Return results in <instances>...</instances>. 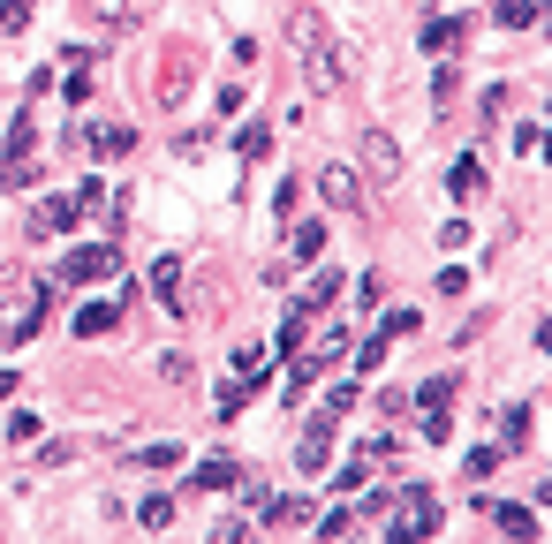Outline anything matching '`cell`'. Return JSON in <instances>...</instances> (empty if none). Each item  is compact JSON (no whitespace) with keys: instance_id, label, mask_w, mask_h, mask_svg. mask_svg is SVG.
Masks as SVG:
<instances>
[{"instance_id":"cell-6","label":"cell","mask_w":552,"mask_h":544,"mask_svg":"<svg viewBox=\"0 0 552 544\" xmlns=\"http://www.w3.org/2000/svg\"><path fill=\"white\" fill-rule=\"evenodd\" d=\"M318 189H326V204H333V212H363V204H371V197H363V182L341 167V159H333V167L318 174Z\"/></svg>"},{"instance_id":"cell-9","label":"cell","mask_w":552,"mask_h":544,"mask_svg":"<svg viewBox=\"0 0 552 544\" xmlns=\"http://www.w3.org/2000/svg\"><path fill=\"white\" fill-rule=\"evenodd\" d=\"M129 0H84V23H106V31H129Z\"/></svg>"},{"instance_id":"cell-10","label":"cell","mask_w":552,"mask_h":544,"mask_svg":"<svg viewBox=\"0 0 552 544\" xmlns=\"http://www.w3.org/2000/svg\"><path fill=\"white\" fill-rule=\"evenodd\" d=\"M114 325H121V310H114V303H91L84 318H76V333H84V340H106Z\"/></svg>"},{"instance_id":"cell-4","label":"cell","mask_w":552,"mask_h":544,"mask_svg":"<svg viewBox=\"0 0 552 544\" xmlns=\"http://www.w3.org/2000/svg\"><path fill=\"white\" fill-rule=\"evenodd\" d=\"M190 76H197V53L174 46L167 61H159V106H182V99H190Z\"/></svg>"},{"instance_id":"cell-17","label":"cell","mask_w":552,"mask_h":544,"mask_svg":"<svg viewBox=\"0 0 552 544\" xmlns=\"http://www.w3.org/2000/svg\"><path fill=\"white\" fill-rule=\"evenodd\" d=\"M454 197H484V167H477V159H462V167H454Z\"/></svg>"},{"instance_id":"cell-21","label":"cell","mask_w":552,"mask_h":544,"mask_svg":"<svg viewBox=\"0 0 552 544\" xmlns=\"http://www.w3.org/2000/svg\"><path fill=\"white\" fill-rule=\"evenodd\" d=\"M318 250H326V227L303 220V227H295V257H318Z\"/></svg>"},{"instance_id":"cell-5","label":"cell","mask_w":552,"mask_h":544,"mask_svg":"<svg viewBox=\"0 0 552 544\" xmlns=\"http://www.w3.org/2000/svg\"><path fill=\"white\" fill-rule=\"evenodd\" d=\"M447 401H454V378H424V386H416V408H424V439H447Z\"/></svg>"},{"instance_id":"cell-14","label":"cell","mask_w":552,"mask_h":544,"mask_svg":"<svg viewBox=\"0 0 552 544\" xmlns=\"http://www.w3.org/2000/svg\"><path fill=\"white\" fill-rule=\"evenodd\" d=\"M129 461H144V469H174V461H182V446H174V439H152V446H137Z\"/></svg>"},{"instance_id":"cell-11","label":"cell","mask_w":552,"mask_h":544,"mask_svg":"<svg viewBox=\"0 0 552 544\" xmlns=\"http://www.w3.org/2000/svg\"><path fill=\"white\" fill-rule=\"evenodd\" d=\"M484 514H500L507 537H537V514H530V507H507V499H500V507H484Z\"/></svg>"},{"instance_id":"cell-8","label":"cell","mask_w":552,"mask_h":544,"mask_svg":"<svg viewBox=\"0 0 552 544\" xmlns=\"http://www.w3.org/2000/svg\"><path fill=\"white\" fill-rule=\"evenodd\" d=\"M76 212H84L76 197H46V204L31 212V235H38V242H46V235H69V227H76Z\"/></svg>"},{"instance_id":"cell-22","label":"cell","mask_w":552,"mask_h":544,"mask_svg":"<svg viewBox=\"0 0 552 544\" xmlns=\"http://www.w3.org/2000/svg\"><path fill=\"white\" fill-rule=\"evenodd\" d=\"M500 431H507V446H522V439H530V408H507ZM507 446H500V454H507Z\"/></svg>"},{"instance_id":"cell-23","label":"cell","mask_w":552,"mask_h":544,"mask_svg":"<svg viewBox=\"0 0 552 544\" xmlns=\"http://www.w3.org/2000/svg\"><path fill=\"white\" fill-rule=\"evenodd\" d=\"M333 288H341V280H333V272H318L311 288H303V310H318V303H333Z\"/></svg>"},{"instance_id":"cell-26","label":"cell","mask_w":552,"mask_h":544,"mask_svg":"<svg viewBox=\"0 0 552 544\" xmlns=\"http://www.w3.org/2000/svg\"><path fill=\"white\" fill-rule=\"evenodd\" d=\"M159 378L167 386H190V356H159Z\"/></svg>"},{"instance_id":"cell-3","label":"cell","mask_w":552,"mask_h":544,"mask_svg":"<svg viewBox=\"0 0 552 544\" xmlns=\"http://www.w3.org/2000/svg\"><path fill=\"white\" fill-rule=\"evenodd\" d=\"M356 152H363V167H371L379 189H401V152H394V136H386V129H363Z\"/></svg>"},{"instance_id":"cell-25","label":"cell","mask_w":552,"mask_h":544,"mask_svg":"<svg viewBox=\"0 0 552 544\" xmlns=\"http://www.w3.org/2000/svg\"><path fill=\"white\" fill-rule=\"evenodd\" d=\"M31 23V0H0V31H23Z\"/></svg>"},{"instance_id":"cell-20","label":"cell","mask_w":552,"mask_h":544,"mask_svg":"<svg viewBox=\"0 0 552 544\" xmlns=\"http://www.w3.org/2000/svg\"><path fill=\"white\" fill-rule=\"evenodd\" d=\"M227 484H235V469H227V461H205V469H197V492H227Z\"/></svg>"},{"instance_id":"cell-16","label":"cell","mask_w":552,"mask_h":544,"mask_svg":"<svg viewBox=\"0 0 552 544\" xmlns=\"http://www.w3.org/2000/svg\"><path fill=\"white\" fill-rule=\"evenodd\" d=\"M152 288H159V303L182 295V265H174V257H159V265H152Z\"/></svg>"},{"instance_id":"cell-7","label":"cell","mask_w":552,"mask_h":544,"mask_svg":"<svg viewBox=\"0 0 552 544\" xmlns=\"http://www.w3.org/2000/svg\"><path fill=\"white\" fill-rule=\"evenodd\" d=\"M106 272H114V250H69V265H61V280H69V288H99Z\"/></svg>"},{"instance_id":"cell-19","label":"cell","mask_w":552,"mask_h":544,"mask_svg":"<svg viewBox=\"0 0 552 544\" xmlns=\"http://www.w3.org/2000/svg\"><path fill=\"white\" fill-rule=\"evenodd\" d=\"M303 514H311L303 499H273V507H265V522H280V529H303Z\"/></svg>"},{"instance_id":"cell-24","label":"cell","mask_w":552,"mask_h":544,"mask_svg":"<svg viewBox=\"0 0 552 544\" xmlns=\"http://www.w3.org/2000/svg\"><path fill=\"white\" fill-rule=\"evenodd\" d=\"M379 333H386V340H401V333H416V310H386V318H379Z\"/></svg>"},{"instance_id":"cell-27","label":"cell","mask_w":552,"mask_h":544,"mask_svg":"<svg viewBox=\"0 0 552 544\" xmlns=\"http://www.w3.org/2000/svg\"><path fill=\"white\" fill-rule=\"evenodd\" d=\"M537 348H545V356H552V318H545V333H537Z\"/></svg>"},{"instance_id":"cell-15","label":"cell","mask_w":552,"mask_h":544,"mask_svg":"<svg viewBox=\"0 0 552 544\" xmlns=\"http://www.w3.org/2000/svg\"><path fill=\"white\" fill-rule=\"evenodd\" d=\"M537 16H545V8H537V0H500V23H507V31H530Z\"/></svg>"},{"instance_id":"cell-12","label":"cell","mask_w":552,"mask_h":544,"mask_svg":"<svg viewBox=\"0 0 552 544\" xmlns=\"http://www.w3.org/2000/svg\"><path fill=\"white\" fill-rule=\"evenodd\" d=\"M129 152V129H121V121H106L99 136H91V159H121Z\"/></svg>"},{"instance_id":"cell-13","label":"cell","mask_w":552,"mask_h":544,"mask_svg":"<svg viewBox=\"0 0 552 544\" xmlns=\"http://www.w3.org/2000/svg\"><path fill=\"white\" fill-rule=\"evenodd\" d=\"M454 46H462V23H454V16H439L432 31H424V53H454Z\"/></svg>"},{"instance_id":"cell-1","label":"cell","mask_w":552,"mask_h":544,"mask_svg":"<svg viewBox=\"0 0 552 544\" xmlns=\"http://www.w3.org/2000/svg\"><path fill=\"white\" fill-rule=\"evenodd\" d=\"M295 53H303V68H311V91L333 99V91H341V53H333V31L311 16V8L295 16Z\"/></svg>"},{"instance_id":"cell-2","label":"cell","mask_w":552,"mask_h":544,"mask_svg":"<svg viewBox=\"0 0 552 544\" xmlns=\"http://www.w3.org/2000/svg\"><path fill=\"white\" fill-rule=\"evenodd\" d=\"M38 325H46V288L38 280H0V340H31Z\"/></svg>"},{"instance_id":"cell-18","label":"cell","mask_w":552,"mask_h":544,"mask_svg":"<svg viewBox=\"0 0 552 544\" xmlns=\"http://www.w3.org/2000/svg\"><path fill=\"white\" fill-rule=\"evenodd\" d=\"M137 522H144V529H167V522H174V499H167V492H152V499L137 507Z\"/></svg>"}]
</instances>
